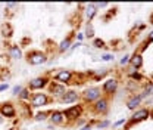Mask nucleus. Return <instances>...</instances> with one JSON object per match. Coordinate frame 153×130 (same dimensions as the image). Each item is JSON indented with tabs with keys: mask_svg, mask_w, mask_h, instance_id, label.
<instances>
[{
	"mask_svg": "<svg viewBox=\"0 0 153 130\" xmlns=\"http://www.w3.org/2000/svg\"><path fill=\"white\" fill-rule=\"evenodd\" d=\"M102 96H103L102 95V89L97 87V86H90L82 93H79V99L82 101V104H93Z\"/></svg>",
	"mask_w": 153,
	"mask_h": 130,
	"instance_id": "1",
	"label": "nucleus"
},
{
	"mask_svg": "<svg viewBox=\"0 0 153 130\" xmlns=\"http://www.w3.org/2000/svg\"><path fill=\"white\" fill-rule=\"evenodd\" d=\"M52 81V77L49 74H44V75H40V77H36L33 80L28 81V89L31 92H41L46 86H49V83Z\"/></svg>",
	"mask_w": 153,
	"mask_h": 130,
	"instance_id": "2",
	"label": "nucleus"
},
{
	"mask_svg": "<svg viewBox=\"0 0 153 130\" xmlns=\"http://www.w3.org/2000/svg\"><path fill=\"white\" fill-rule=\"evenodd\" d=\"M109 104H111L109 98L108 96H102V98H99L96 102H93L90 105V110L96 115H106L108 111H109V107H111Z\"/></svg>",
	"mask_w": 153,
	"mask_h": 130,
	"instance_id": "3",
	"label": "nucleus"
},
{
	"mask_svg": "<svg viewBox=\"0 0 153 130\" xmlns=\"http://www.w3.org/2000/svg\"><path fill=\"white\" fill-rule=\"evenodd\" d=\"M25 59H27V62L30 65H43L49 61L47 53L43 52V50H30L25 55Z\"/></svg>",
	"mask_w": 153,
	"mask_h": 130,
	"instance_id": "4",
	"label": "nucleus"
},
{
	"mask_svg": "<svg viewBox=\"0 0 153 130\" xmlns=\"http://www.w3.org/2000/svg\"><path fill=\"white\" fill-rule=\"evenodd\" d=\"M75 74L76 73L71 71V70H59L57 73H55V74L52 75V80L56 81V83H60V84L68 86V84L72 83V80H74Z\"/></svg>",
	"mask_w": 153,
	"mask_h": 130,
	"instance_id": "5",
	"label": "nucleus"
},
{
	"mask_svg": "<svg viewBox=\"0 0 153 130\" xmlns=\"http://www.w3.org/2000/svg\"><path fill=\"white\" fill-rule=\"evenodd\" d=\"M150 115H152V111L149 108H137L135 111H133V115L130 117L128 126H134L141 121H146L147 118H150Z\"/></svg>",
	"mask_w": 153,
	"mask_h": 130,
	"instance_id": "6",
	"label": "nucleus"
},
{
	"mask_svg": "<svg viewBox=\"0 0 153 130\" xmlns=\"http://www.w3.org/2000/svg\"><path fill=\"white\" fill-rule=\"evenodd\" d=\"M118 86H119V80L116 78V77H109V78H106L105 81H103V84H102V95L103 96H112L116 90H118Z\"/></svg>",
	"mask_w": 153,
	"mask_h": 130,
	"instance_id": "7",
	"label": "nucleus"
},
{
	"mask_svg": "<svg viewBox=\"0 0 153 130\" xmlns=\"http://www.w3.org/2000/svg\"><path fill=\"white\" fill-rule=\"evenodd\" d=\"M50 96L47 93L43 92H33L31 95V99H30V104L33 108H40V107H44V105H49L50 104Z\"/></svg>",
	"mask_w": 153,
	"mask_h": 130,
	"instance_id": "8",
	"label": "nucleus"
},
{
	"mask_svg": "<svg viewBox=\"0 0 153 130\" xmlns=\"http://www.w3.org/2000/svg\"><path fill=\"white\" fill-rule=\"evenodd\" d=\"M63 115H65L66 121L75 123L78 118L82 117V105H71V107H68L63 111Z\"/></svg>",
	"mask_w": 153,
	"mask_h": 130,
	"instance_id": "9",
	"label": "nucleus"
},
{
	"mask_svg": "<svg viewBox=\"0 0 153 130\" xmlns=\"http://www.w3.org/2000/svg\"><path fill=\"white\" fill-rule=\"evenodd\" d=\"M0 115L6 120V118H15L16 117V107L13 105V102H3L0 104Z\"/></svg>",
	"mask_w": 153,
	"mask_h": 130,
	"instance_id": "10",
	"label": "nucleus"
},
{
	"mask_svg": "<svg viewBox=\"0 0 153 130\" xmlns=\"http://www.w3.org/2000/svg\"><path fill=\"white\" fill-rule=\"evenodd\" d=\"M62 104H65V105H69V104H75L79 101V93L74 90V89H69V90H66V92L63 93L62 96H60V99H59Z\"/></svg>",
	"mask_w": 153,
	"mask_h": 130,
	"instance_id": "11",
	"label": "nucleus"
},
{
	"mask_svg": "<svg viewBox=\"0 0 153 130\" xmlns=\"http://www.w3.org/2000/svg\"><path fill=\"white\" fill-rule=\"evenodd\" d=\"M143 99H144L143 93H134V95H131V96L128 98V101H127V108H128L130 111H135L137 108H140Z\"/></svg>",
	"mask_w": 153,
	"mask_h": 130,
	"instance_id": "12",
	"label": "nucleus"
},
{
	"mask_svg": "<svg viewBox=\"0 0 153 130\" xmlns=\"http://www.w3.org/2000/svg\"><path fill=\"white\" fill-rule=\"evenodd\" d=\"M66 90H68V89H66L65 84L56 83V81H53V80L49 83V93H50L52 96H59V98H60Z\"/></svg>",
	"mask_w": 153,
	"mask_h": 130,
	"instance_id": "13",
	"label": "nucleus"
},
{
	"mask_svg": "<svg viewBox=\"0 0 153 130\" xmlns=\"http://www.w3.org/2000/svg\"><path fill=\"white\" fill-rule=\"evenodd\" d=\"M49 121H50L53 126H62V124L66 123V118H65V115H63V111L55 110V111H50Z\"/></svg>",
	"mask_w": 153,
	"mask_h": 130,
	"instance_id": "14",
	"label": "nucleus"
},
{
	"mask_svg": "<svg viewBox=\"0 0 153 130\" xmlns=\"http://www.w3.org/2000/svg\"><path fill=\"white\" fill-rule=\"evenodd\" d=\"M72 43H74V33H71L69 36H66V37L57 44V52H59V53H63V52L69 50L71 46H72Z\"/></svg>",
	"mask_w": 153,
	"mask_h": 130,
	"instance_id": "15",
	"label": "nucleus"
},
{
	"mask_svg": "<svg viewBox=\"0 0 153 130\" xmlns=\"http://www.w3.org/2000/svg\"><path fill=\"white\" fill-rule=\"evenodd\" d=\"M143 64H144V59H143V55L140 52H134L133 55L130 56V65L133 67L134 70L138 71L143 67Z\"/></svg>",
	"mask_w": 153,
	"mask_h": 130,
	"instance_id": "16",
	"label": "nucleus"
},
{
	"mask_svg": "<svg viewBox=\"0 0 153 130\" xmlns=\"http://www.w3.org/2000/svg\"><path fill=\"white\" fill-rule=\"evenodd\" d=\"M7 55L10 59H13V61H18L22 58V50H21V46L19 44H10L9 46V49H7Z\"/></svg>",
	"mask_w": 153,
	"mask_h": 130,
	"instance_id": "17",
	"label": "nucleus"
},
{
	"mask_svg": "<svg viewBox=\"0 0 153 130\" xmlns=\"http://www.w3.org/2000/svg\"><path fill=\"white\" fill-rule=\"evenodd\" d=\"M85 6V9H84V15H85V18L88 22H91L93 18H94L96 15H97V12H99V9L96 8L94 3H88V5H84Z\"/></svg>",
	"mask_w": 153,
	"mask_h": 130,
	"instance_id": "18",
	"label": "nucleus"
},
{
	"mask_svg": "<svg viewBox=\"0 0 153 130\" xmlns=\"http://www.w3.org/2000/svg\"><path fill=\"white\" fill-rule=\"evenodd\" d=\"M0 34L6 38H9L13 34V28H12L10 22H3V24L0 25Z\"/></svg>",
	"mask_w": 153,
	"mask_h": 130,
	"instance_id": "19",
	"label": "nucleus"
},
{
	"mask_svg": "<svg viewBox=\"0 0 153 130\" xmlns=\"http://www.w3.org/2000/svg\"><path fill=\"white\" fill-rule=\"evenodd\" d=\"M143 96L144 98H149V96H153V81L152 80H147V81H144V84H143Z\"/></svg>",
	"mask_w": 153,
	"mask_h": 130,
	"instance_id": "20",
	"label": "nucleus"
},
{
	"mask_svg": "<svg viewBox=\"0 0 153 130\" xmlns=\"http://www.w3.org/2000/svg\"><path fill=\"white\" fill-rule=\"evenodd\" d=\"M31 95H33V92L28 89V87H24L22 89V92L18 95V99L21 101V102H30V99H31Z\"/></svg>",
	"mask_w": 153,
	"mask_h": 130,
	"instance_id": "21",
	"label": "nucleus"
},
{
	"mask_svg": "<svg viewBox=\"0 0 153 130\" xmlns=\"http://www.w3.org/2000/svg\"><path fill=\"white\" fill-rule=\"evenodd\" d=\"M84 37H87V38L94 37V28H93V24H91V22H87V24H85V33H84Z\"/></svg>",
	"mask_w": 153,
	"mask_h": 130,
	"instance_id": "22",
	"label": "nucleus"
},
{
	"mask_svg": "<svg viewBox=\"0 0 153 130\" xmlns=\"http://www.w3.org/2000/svg\"><path fill=\"white\" fill-rule=\"evenodd\" d=\"M49 117H50V111H41L34 115L36 121H46V120H49Z\"/></svg>",
	"mask_w": 153,
	"mask_h": 130,
	"instance_id": "23",
	"label": "nucleus"
},
{
	"mask_svg": "<svg viewBox=\"0 0 153 130\" xmlns=\"http://www.w3.org/2000/svg\"><path fill=\"white\" fill-rule=\"evenodd\" d=\"M9 78H10V71L7 68H0V81L7 83Z\"/></svg>",
	"mask_w": 153,
	"mask_h": 130,
	"instance_id": "24",
	"label": "nucleus"
},
{
	"mask_svg": "<svg viewBox=\"0 0 153 130\" xmlns=\"http://www.w3.org/2000/svg\"><path fill=\"white\" fill-rule=\"evenodd\" d=\"M93 46H94L96 49H105L106 47V41L102 40V38H94L93 40Z\"/></svg>",
	"mask_w": 153,
	"mask_h": 130,
	"instance_id": "25",
	"label": "nucleus"
},
{
	"mask_svg": "<svg viewBox=\"0 0 153 130\" xmlns=\"http://www.w3.org/2000/svg\"><path fill=\"white\" fill-rule=\"evenodd\" d=\"M111 126V121L109 120H102V121H97L96 123V129H105V127H109Z\"/></svg>",
	"mask_w": 153,
	"mask_h": 130,
	"instance_id": "26",
	"label": "nucleus"
},
{
	"mask_svg": "<svg viewBox=\"0 0 153 130\" xmlns=\"http://www.w3.org/2000/svg\"><path fill=\"white\" fill-rule=\"evenodd\" d=\"M100 59L105 61V62H111V61H114L115 59V55L114 53H105V55L100 56Z\"/></svg>",
	"mask_w": 153,
	"mask_h": 130,
	"instance_id": "27",
	"label": "nucleus"
},
{
	"mask_svg": "<svg viewBox=\"0 0 153 130\" xmlns=\"http://www.w3.org/2000/svg\"><path fill=\"white\" fill-rule=\"evenodd\" d=\"M22 89H24V86H21V84L13 86V87H12V95H13V96H18L19 93L22 92Z\"/></svg>",
	"mask_w": 153,
	"mask_h": 130,
	"instance_id": "28",
	"label": "nucleus"
},
{
	"mask_svg": "<svg viewBox=\"0 0 153 130\" xmlns=\"http://www.w3.org/2000/svg\"><path fill=\"white\" fill-rule=\"evenodd\" d=\"M130 56H131V55H124V58H121L119 64H121L122 67H125L127 64H130Z\"/></svg>",
	"mask_w": 153,
	"mask_h": 130,
	"instance_id": "29",
	"label": "nucleus"
},
{
	"mask_svg": "<svg viewBox=\"0 0 153 130\" xmlns=\"http://www.w3.org/2000/svg\"><path fill=\"white\" fill-rule=\"evenodd\" d=\"M96 121H90V123H85V124H84V126H82V127H81V129L79 130H91L93 129V124H94Z\"/></svg>",
	"mask_w": 153,
	"mask_h": 130,
	"instance_id": "30",
	"label": "nucleus"
},
{
	"mask_svg": "<svg viewBox=\"0 0 153 130\" xmlns=\"http://www.w3.org/2000/svg\"><path fill=\"white\" fill-rule=\"evenodd\" d=\"M125 123H127V118H119L118 121L114 123V127H119V126H122V124H125Z\"/></svg>",
	"mask_w": 153,
	"mask_h": 130,
	"instance_id": "31",
	"label": "nucleus"
},
{
	"mask_svg": "<svg viewBox=\"0 0 153 130\" xmlns=\"http://www.w3.org/2000/svg\"><path fill=\"white\" fill-rule=\"evenodd\" d=\"M9 89V83H0V92H4Z\"/></svg>",
	"mask_w": 153,
	"mask_h": 130,
	"instance_id": "32",
	"label": "nucleus"
},
{
	"mask_svg": "<svg viewBox=\"0 0 153 130\" xmlns=\"http://www.w3.org/2000/svg\"><path fill=\"white\" fill-rule=\"evenodd\" d=\"M76 40L81 43V41L84 40V33H78V34H76Z\"/></svg>",
	"mask_w": 153,
	"mask_h": 130,
	"instance_id": "33",
	"label": "nucleus"
},
{
	"mask_svg": "<svg viewBox=\"0 0 153 130\" xmlns=\"http://www.w3.org/2000/svg\"><path fill=\"white\" fill-rule=\"evenodd\" d=\"M146 41H147L149 44H150V43H153V31L149 34V36H147V40H146Z\"/></svg>",
	"mask_w": 153,
	"mask_h": 130,
	"instance_id": "34",
	"label": "nucleus"
},
{
	"mask_svg": "<svg viewBox=\"0 0 153 130\" xmlns=\"http://www.w3.org/2000/svg\"><path fill=\"white\" fill-rule=\"evenodd\" d=\"M3 121H4V118H3V117L0 115V124H3Z\"/></svg>",
	"mask_w": 153,
	"mask_h": 130,
	"instance_id": "35",
	"label": "nucleus"
},
{
	"mask_svg": "<svg viewBox=\"0 0 153 130\" xmlns=\"http://www.w3.org/2000/svg\"><path fill=\"white\" fill-rule=\"evenodd\" d=\"M6 130H19V129H16V127H9V129H6Z\"/></svg>",
	"mask_w": 153,
	"mask_h": 130,
	"instance_id": "36",
	"label": "nucleus"
},
{
	"mask_svg": "<svg viewBox=\"0 0 153 130\" xmlns=\"http://www.w3.org/2000/svg\"><path fill=\"white\" fill-rule=\"evenodd\" d=\"M150 117H152V118H153V112H152V115H150Z\"/></svg>",
	"mask_w": 153,
	"mask_h": 130,
	"instance_id": "37",
	"label": "nucleus"
},
{
	"mask_svg": "<svg viewBox=\"0 0 153 130\" xmlns=\"http://www.w3.org/2000/svg\"><path fill=\"white\" fill-rule=\"evenodd\" d=\"M152 81H153V74H152Z\"/></svg>",
	"mask_w": 153,
	"mask_h": 130,
	"instance_id": "38",
	"label": "nucleus"
},
{
	"mask_svg": "<svg viewBox=\"0 0 153 130\" xmlns=\"http://www.w3.org/2000/svg\"><path fill=\"white\" fill-rule=\"evenodd\" d=\"M97 130H100V129H97Z\"/></svg>",
	"mask_w": 153,
	"mask_h": 130,
	"instance_id": "39",
	"label": "nucleus"
}]
</instances>
